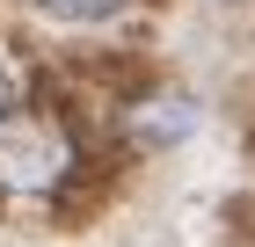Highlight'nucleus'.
<instances>
[{"mask_svg":"<svg viewBox=\"0 0 255 247\" xmlns=\"http://www.w3.org/2000/svg\"><path fill=\"white\" fill-rule=\"evenodd\" d=\"M66 138L44 124V116H7L0 124V196H15V204H37L66 182Z\"/></svg>","mask_w":255,"mask_h":247,"instance_id":"obj_1","label":"nucleus"},{"mask_svg":"<svg viewBox=\"0 0 255 247\" xmlns=\"http://www.w3.org/2000/svg\"><path fill=\"white\" fill-rule=\"evenodd\" d=\"M44 15H59V22H110V15H124L131 0H37Z\"/></svg>","mask_w":255,"mask_h":247,"instance_id":"obj_2","label":"nucleus"},{"mask_svg":"<svg viewBox=\"0 0 255 247\" xmlns=\"http://www.w3.org/2000/svg\"><path fill=\"white\" fill-rule=\"evenodd\" d=\"M7 109H15V80L0 73V124H7Z\"/></svg>","mask_w":255,"mask_h":247,"instance_id":"obj_3","label":"nucleus"}]
</instances>
